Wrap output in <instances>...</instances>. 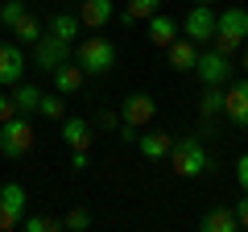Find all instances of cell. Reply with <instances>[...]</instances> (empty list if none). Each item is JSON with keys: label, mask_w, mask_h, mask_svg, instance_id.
I'll use <instances>...</instances> for the list:
<instances>
[{"label": "cell", "mask_w": 248, "mask_h": 232, "mask_svg": "<svg viewBox=\"0 0 248 232\" xmlns=\"http://www.w3.org/2000/svg\"><path fill=\"white\" fill-rule=\"evenodd\" d=\"M157 9H161V0H128V9L120 13V21L124 25H137V21H149Z\"/></svg>", "instance_id": "7402d4cb"}, {"label": "cell", "mask_w": 248, "mask_h": 232, "mask_svg": "<svg viewBox=\"0 0 248 232\" xmlns=\"http://www.w3.org/2000/svg\"><path fill=\"white\" fill-rule=\"evenodd\" d=\"M37 133L29 125V116H9V120H0V153L4 158H25L33 149Z\"/></svg>", "instance_id": "277c9868"}, {"label": "cell", "mask_w": 248, "mask_h": 232, "mask_svg": "<svg viewBox=\"0 0 248 232\" xmlns=\"http://www.w3.org/2000/svg\"><path fill=\"white\" fill-rule=\"evenodd\" d=\"M153 112H157V104H153V96H128L120 104V120L124 125H137V129H145L153 120Z\"/></svg>", "instance_id": "8fae6325"}, {"label": "cell", "mask_w": 248, "mask_h": 232, "mask_svg": "<svg viewBox=\"0 0 248 232\" xmlns=\"http://www.w3.org/2000/svg\"><path fill=\"white\" fill-rule=\"evenodd\" d=\"M232 212H236V224H240V228H248V191H244V199H240Z\"/></svg>", "instance_id": "f546056e"}, {"label": "cell", "mask_w": 248, "mask_h": 232, "mask_svg": "<svg viewBox=\"0 0 248 232\" xmlns=\"http://www.w3.org/2000/svg\"><path fill=\"white\" fill-rule=\"evenodd\" d=\"M66 58H71V42H62V37H54V33H42L33 42V66H37V71L50 75L54 66L66 63Z\"/></svg>", "instance_id": "8992f818"}, {"label": "cell", "mask_w": 248, "mask_h": 232, "mask_svg": "<svg viewBox=\"0 0 248 232\" xmlns=\"http://www.w3.org/2000/svg\"><path fill=\"white\" fill-rule=\"evenodd\" d=\"M223 116H228L232 125L248 129V75L236 79V83L228 79V91H223Z\"/></svg>", "instance_id": "9c48e42d"}, {"label": "cell", "mask_w": 248, "mask_h": 232, "mask_svg": "<svg viewBox=\"0 0 248 232\" xmlns=\"http://www.w3.org/2000/svg\"><path fill=\"white\" fill-rule=\"evenodd\" d=\"M182 33L190 37L195 46L211 42V37H215V9H211V4H190V13L182 17Z\"/></svg>", "instance_id": "52a82bcc"}, {"label": "cell", "mask_w": 248, "mask_h": 232, "mask_svg": "<svg viewBox=\"0 0 248 232\" xmlns=\"http://www.w3.org/2000/svg\"><path fill=\"white\" fill-rule=\"evenodd\" d=\"M215 50L223 54H236L240 46L248 42V9H240V4H232V9L215 13Z\"/></svg>", "instance_id": "7a4b0ae2"}, {"label": "cell", "mask_w": 248, "mask_h": 232, "mask_svg": "<svg viewBox=\"0 0 248 232\" xmlns=\"http://www.w3.org/2000/svg\"><path fill=\"white\" fill-rule=\"evenodd\" d=\"M9 33H13V42H21V46H33L37 37H42V21H37L33 13H25V17H21L17 25L9 29Z\"/></svg>", "instance_id": "44dd1931"}, {"label": "cell", "mask_w": 248, "mask_h": 232, "mask_svg": "<svg viewBox=\"0 0 248 232\" xmlns=\"http://www.w3.org/2000/svg\"><path fill=\"white\" fill-rule=\"evenodd\" d=\"M166 158L174 162V174H178V179H199V174L211 170V153H207V145L199 141V137H178V141L170 145Z\"/></svg>", "instance_id": "6da1fadb"}, {"label": "cell", "mask_w": 248, "mask_h": 232, "mask_svg": "<svg viewBox=\"0 0 248 232\" xmlns=\"http://www.w3.org/2000/svg\"><path fill=\"white\" fill-rule=\"evenodd\" d=\"M99 125H104L108 133H112V129H120V116H116V112H108V108H104V112H99Z\"/></svg>", "instance_id": "d6a6232c"}, {"label": "cell", "mask_w": 248, "mask_h": 232, "mask_svg": "<svg viewBox=\"0 0 248 232\" xmlns=\"http://www.w3.org/2000/svg\"><path fill=\"white\" fill-rule=\"evenodd\" d=\"M37 112H42L46 120H62V116H66V104H62V96L54 91V96H42V104H37Z\"/></svg>", "instance_id": "484cf974"}, {"label": "cell", "mask_w": 248, "mask_h": 232, "mask_svg": "<svg viewBox=\"0 0 248 232\" xmlns=\"http://www.w3.org/2000/svg\"><path fill=\"white\" fill-rule=\"evenodd\" d=\"M199 228L203 232H236V212L232 207H211V212H203V220H199Z\"/></svg>", "instance_id": "d6986e66"}, {"label": "cell", "mask_w": 248, "mask_h": 232, "mask_svg": "<svg viewBox=\"0 0 248 232\" xmlns=\"http://www.w3.org/2000/svg\"><path fill=\"white\" fill-rule=\"evenodd\" d=\"M37 104H42V91L33 87V83H13V108H17V116H33Z\"/></svg>", "instance_id": "ac0fdd59"}, {"label": "cell", "mask_w": 248, "mask_h": 232, "mask_svg": "<svg viewBox=\"0 0 248 232\" xmlns=\"http://www.w3.org/2000/svg\"><path fill=\"white\" fill-rule=\"evenodd\" d=\"M190 4H215V0H190Z\"/></svg>", "instance_id": "836d02e7"}, {"label": "cell", "mask_w": 248, "mask_h": 232, "mask_svg": "<svg viewBox=\"0 0 248 232\" xmlns=\"http://www.w3.org/2000/svg\"><path fill=\"white\" fill-rule=\"evenodd\" d=\"M199 112H203V120H215V116H223V87H203Z\"/></svg>", "instance_id": "603a6c76"}, {"label": "cell", "mask_w": 248, "mask_h": 232, "mask_svg": "<svg viewBox=\"0 0 248 232\" xmlns=\"http://www.w3.org/2000/svg\"><path fill=\"white\" fill-rule=\"evenodd\" d=\"M75 63L83 66V75H108L116 66V46L108 37H83L75 50Z\"/></svg>", "instance_id": "3957f363"}, {"label": "cell", "mask_w": 248, "mask_h": 232, "mask_svg": "<svg viewBox=\"0 0 248 232\" xmlns=\"http://www.w3.org/2000/svg\"><path fill=\"white\" fill-rule=\"evenodd\" d=\"M236 182H240V191H248V153H240V162H236Z\"/></svg>", "instance_id": "83f0119b"}, {"label": "cell", "mask_w": 248, "mask_h": 232, "mask_svg": "<svg viewBox=\"0 0 248 232\" xmlns=\"http://www.w3.org/2000/svg\"><path fill=\"white\" fill-rule=\"evenodd\" d=\"M50 75H54V91H58V96H75V91L83 87V79H87V75H83V66H75L71 58H66V63H58Z\"/></svg>", "instance_id": "7c38bea8"}, {"label": "cell", "mask_w": 248, "mask_h": 232, "mask_svg": "<svg viewBox=\"0 0 248 232\" xmlns=\"http://www.w3.org/2000/svg\"><path fill=\"white\" fill-rule=\"evenodd\" d=\"M62 228H71V232H83V228H91V212H83V207H71V212L62 215Z\"/></svg>", "instance_id": "4316f807"}, {"label": "cell", "mask_w": 248, "mask_h": 232, "mask_svg": "<svg viewBox=\"0 0 248 232\" xmlns=\"http://www.w3.org/2000/svg\"><path fill=\"white\" fill-rule=\"evenodd\" d=\"M62 141L71 149H91V125L83 116H62Z\"/></svg>", "instance_id": "9a60e30c"}, {"label": "cell", "mask_w": 248, "mask_h": 232, "mask_svg": "<svg viewBox=\"0 0 248 232\" xmlns=\"http://www.w3.org/2000/svg\"><path fill=\"white\" fill-rule=\"evenodd\" d=\"M9 116H17V108H13V96L0 91V120H9Z\"/></svg>", "instance_id": "1f68e13d"}, {"label": "cell", "mask_w": 248, "mask_h": 232, "mask_svg": "<svg viewBox=\"0 0 248 232\" xmlns=\"http://www.w3.org/2000/svg\"><path fill=\"white\" fill-rule=\"evenodd\" d=\"M25 75V46L21 42H0V87H13Z\"/></svg>", "instance_id": "30bf717a"}, {"label": "cell", "mask_w": 248, "mask_h": 232, "mask_svg": "<svg viewBox=\"0 0 248 232\" xmlns=\"http://www.w3.org/2000/svg\"><path fill=\"white\" fill-rule=\"evenodd\" d=\"M137 145H141V153H145L149 162H161V158L170 153V145H174V137L161 133V129H153V133H141V137H137Z\"/></svg>", "instance_id": "e0dca14e"}, {"label": "cell", "mask_w": 248, "mask_h": 232, "mask_svg": "<svg viewBox=\"0 0 248 232\" xmlns=\"http://www.w3.org/2000/svg\"><path fill=\"white\" fill-rule=\"evenodd\" d=\"M25 13H29V9H25V0H4V4H0V25L13 29L21 17H25Z\"/></svg>", "instance_id": "d4e9b609"}, {"label": "cell", "mask_w": 248, "mask_h": 232, "mask_svg": "<svg viewBox=\"0 0 248 232\" xmlns=\"http://www.w3.org/2000/svg\"><path fill=\"white\" fill-rule=\"evenodd\" d=\"M236 4H240V0H236Z\"/></svg>", "instance_id": "d590c367"}, {"label": "cell", "mask_w": 248, "mask_h": 232, "mask_svg": "<svg viewBox=\"0 0 248 232\" xmlns=\"http://www.w3.org/2000/svg\"><path fill=\"white\" fill-rule=\"evenodd\" d=\"M166 58L174 71H195V58H199V46L190 42V37H174V42L166 46Z\"/></svg>", "instance_id": "5bb4252c"}, {"label": "cell", "mask_w": 248, "mask_h": 232, "mask_svg": "<svg viewBox=\"0 0 248 232\" xmlns=\"http://www.w3.org/2000/svg\"><path fill=\"white\" fill-rule=\"evenodd\" d=\"M83 9H79V21L87 29H99V25H108V21L116 17V0H79Z\"/></svg>", "instance_id": "4fadbf2b"}, {"label": "cell", "mask_w": 248, "mask_h": 232, "mask_svg": "<svg viewBox=\"0 0 248 232\" xmlns=\"http://www.w3.org/2000/svg\"><path fill=\"white\" fill-rule=\"evenodd\" d=\"M174 37H178V21L170 17V13H161V9H157V13L149 17V42L166 50V46L174 42Z\"/></svg>", "instance_id": "2e32d148"}, {"label": "cell", "mask_w": 248, "mask_h": 232, "mask_svg": "<svg viewBox=\"0 0 248 232\" xmlns=\"http://www.w3.org/2000/svg\"><path fill=\"white\" fill-rule=\"evenodd\" d=\"M25 215V187L21 182H4L0 187V232H13Z\"/></svg>", "instance_id": "ba28073f"}, {"label": "cell", "mask_w": 248, "mask_h": 232, "mask_svg": "<svg viewBox=\"0 0 248 232\" xmlns=\"http://www.w3.org/2000/svg\"><path fill=\"white\" fill-rule=\"evenodd\" d=\"M116 133H120V141L137 145V137H141V129H137V125H124V120H120V129H116Z\"/></svg>", "instance_id": "f1b7e54d"}, {"label": "cell", "mask_w": 248, "mask_h": 232, "mask_svg": "<svg viewBox=\"0 0 248 232\" xmlns=\"http://www.w3.org/2000/svg\"><path fill=\"white\" fill-rule=\"evenodd\" d=\"M87 149H71V170H87Z\"/></svg>", "instance_id": "4dcf8cb0"}, {"label": "cell", "mask_w": 248, "mask_h": 232, "mask_svg": "<svg viewBox=\"0 0 248 232\" xmlns=\"http://www.w3.org/2000/svg\"><path fill=\"white\" fill-rule=\"evenodd\" d=\"M195 75L203 79V87H223V83L232 79V54H223V50H199V58H195Z\"/></svg>", "instance_id": "5b68a950"}, {"label": "cell", "mask_w": 248, "mask_h": 232, "mask_svg": "<svg viewBox=\"0 0 248 232\" xmlns=\"http://www.w3.org/2000/svg\"><path fill=\"white\" fill-rule=\"evenodd\" d=\"M79 29H83L79 13H54V17H50V29H46V33L62 37V42H75V37H79Z\"/></svg>", "instance_id": "ffe728a7"}, {"label": "cell", "mask_w": 248, "mask_h": 232, "mask_svg": "<svg viewBox=\"0 0 248 232\" xmlns=\"http://www.w3.org/2000/svg\"><path fill=\"white\" fill-rule=\"evenodd\" d=\"M21 228L25 232H58L62 220H54V215H21Z\"/></svg>", "instance_id": "cb8c5ba5"}, {"label": "cell", "mask_w": 248, "mask_h": 232, "mask_svg": "<svg viewBox=\"0 0 248 232\" xmlns=\"http://www.w3.org/2000/svg\"><path fill=\"white\" fill-rule=\"evenodd\" d=\"M244 71H248V46H244Z\"/></svg>", "instance_id": "e575fe53"}]
</instances>
